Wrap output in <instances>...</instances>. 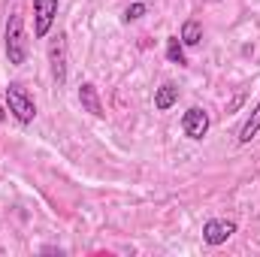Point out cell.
Instances as JSON below:
<instances>
[{
    "label": "cell",
    "instance_id": "cell-1",
    "mask_svg": "<svg viewBox=\"0 0 260 257\" xmlns=\"http://www.w3.org/2000/svg\"><path fill=\"white\" fill-rule=\"evenodd\" d=\"M3 40H6V58H9V64L21 67L27 61V40H24V18L21 15H9Z\"/></svg>",
    "mask_w": 260,
    "mask_h": 257
},
{
    "label": "cell",
    "instance_id": "cell-2",
    "mask_svg": "<svg viewBox=\"0 0 260 257\" xmlns=\"http://www.w3.org/2000/svg\"><path fill=\"white\" fill-rule=\"evenodd\" d=\"M6 106H9V112L15 115L18 124H30L37 118V106H34V100L27 97V91L18 82H9V88H6Z\"/></svg>",
    "mask_w": 260,
    "mask_h": 257
},
{
    "label": "cell",
    "instance_id": "cell-3",
    "mask_svg": "<svg viewBox=\"0 0 260 257\" xmlns=\"http://www.w3.org/2000/svg\"><path fill=\"white\" fill-rule=\"evenodd\" d=\"M58 18V0H34V37L43 40Z\"/></svg>",
    "mask_w": 260,
    "mask_h": 257
},
{
    "label": "cell",
    "instance_id": "cell-4",
    "mask_svg": "<svg viewBox=\"0 0 260 257\" xmlns=\"http://www.w3.org/2000/svg\"><path fill=\"white\" fill-rule=\"evenodd\" d=\"M236 233V221H227V218H209L203 224V242L206 245H224L230 236Z\"/></svg>",
    "mask_w": 260,
    "mask_h": 257
},
{
    "label": "cell",
    "instance_id": "cell-5",
    "mask_svg": "<svg viewBox=\"0 0 260 257\" xmlns=\"http://www.w3.org/2000/svg\"><path fill=\"white\" fill-rule=\"evenodd\" d=\"M209 112L206 109H200V106H191L185 115H182V130H185V136L188 139H203L206 133H209Z\"/></svg>",
    "mask_w": 260,
    "mask_h": 257
},
{
    "label": "cell",
    "instance_id": "cell-6",
    "mask_svg": "<svg viewBox=\"0 0 260 257\" xmlns=\"http://www.w3.org/2000/svg\"><path fill=\"white\" fill-rule=\"evenodd\" d=\"M49 64H52V76L58 85L67 82V37H55L52 46H49Z\"/></svg>",
    "mask_w": 260,
    "mask_h": 257
},
{
    "label": "cell",
    "instance_id": "cell-7",
    "mask_svg": "<svg viewBox=\"0 0 260 257\" xmlns=\"http://www.w3.org/2000/svg\"><path fill=\"white\" fill-rule=\"evenodd\" d=\"M79 103H82L85 112H91V115H97V118L106 115V112H103V103H100V94H97V88H94L91 82H85V85L79 88Z\"/></svg>",
    "mask_w": 260,
    "mask_h": 257
},
{
    "label": "cell",
    "instance_id": "cell-8",
    "mask_svg": "<svg viewBox=\"0 0 260 257\" xmlns=\"http://www.w3.org/2000/svg\"><path fill=\"white\" fill-rule=\"evenodd\" d=\"M179 103V88L173 82H164L160 88H154V109L157 112H167Z\"/></svg>",
    "mask_w": 260,
    "mask_h": 257
},
{
    "label": "cell",
    "instance_id": "cell-9",
    "mask_svg": "<svg viewBox=\"0 0 260 257\" xmlns=\"http://www.w3.org/2000/svg\"><path fill=\"white\" fill-rule=\"evenodd\" d=\"M257 133H260V103L251 109L248 121H245V124H242V130H239V142H242V145H248Z\"/></svg>",
    "mask_w": 260,
    "mask_h": 257
},
{
    "label": "cell",
    "instance_id": "cell-10",
    "mask_svg": "<svg viewBox=\"0 0 260 257\" xmlns=\"http://www.w3.org/2000/svg\"><path fill=\"white\" fill-rule=\"evenodd\" d=\"M185 46H200V40H203V24L194 21V18H188L185 24H182V37H179Z\"/></svg>",
    "mask_w": 260,
    "mask_h": 257
},
{
    "label": "cell",
    "instance_id": "cell-11",
    "mask_svg": "<svg viewBox=\"0 0 260 257\" xmlns=\"http://www.w3.org/2000/svg\"><path fill=\"white\" fill-rule=\"evenodd\" d=\"M167 58H170V64L188 67V58H185V43H182L179 37H170V40H167Z\"/></svg>",
    "mask_w": 260,
    "mask_h": 257
},
{
    "label": "cell",
    "instance_id": "cell-12",
    "mask_svg": "<svg viewBox=\"0 0 260 257\" xmlns=\"http://www.w3.org/2000/svg\"><path fill=\"white\" fill-rule=\"evenodd\" d=\"M145 12H148V6H145L142 0H139V3H130L127 9H124V21H136V18H142Z\"/></svg>",
    "mask_w": 260,
    "mask_h": 257
},
{
    "label": "cell",
    "instance_id": "cell-13",
    "mask_svg": "<svg viewBox=\"0 0 260 257\" xmlns=\"http://www.w3.org/2000/svg\"><path fill=\"white\" fill-rule=\"evenodd\" d=\"M242 103H245V94H236V97H233V100L227 103V112H236V109H239Z\"/></svg>",
    "mask_w": 260,
    "mask_h": 257
},
{
    "label": "cell",
    "instance_id": "cell-14",
    "mask_svg": "<svg viewBox=\"0 0 260 257\" xmlns=\"http://www.w3.org/2000/svg\"><path fill=\"white\" fill-rule=\"evenodd\" d=\"M3 118H6V109H3V106H0V121H3Z\"/></svg>",
    "mask_w": 260,
    "mask_h": 257
}]
</instances>
